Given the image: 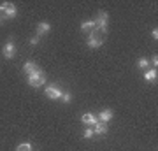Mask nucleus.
<instances>
[{
	"instance_id": "3",
	"label": "nucleus",
	"mask_w": 158,
	"mask_h": 151,
	"mask_svg": "<svg viewBox=\"0 0 158 151\" xmlns=\"http://www.w3.org/2000/svg\"><path fill=\"white\" fill-rule=\"evenodd\" d=\"M62 93H63L62 90L56 88V86H53V84H51V86H46V90H44V95L48 97L49 100H58V99L62 97Z\"/></svg>"
},
{
	"instance_id": "10",
	"label": "nucleus",
	"mask_w": 158,
	"mask_h": 151,
	"mask_svg": "<svg viewBox=\"0 0 158 151\" xmlns=\"http://www.w3.org/2000/svg\"><path fill=\"white\" fill-rule=\"evenodd\" d=\"M156 78H158L156 69H149V70H146V74H144V79H146L148 83H155Z\"/></svg>"
},
{
	"instance_id": "19",
	"label": "nucleus",
	"mask_w": 158,
	"mask_h": 151,
	"mask_svg": "<svg viewBox=\"0 0 158 151\" xmlns=\"http://www.w3.org/2000/svg\"><path fill=\"white\" fill-rule=\"evenodd\" d=\"M39 40H40L39 35H34V37H32V39L28 40V42H30V46H37V44H39Z\"/></svg>"
},
{
	"instance_id": "11",
	"label": "nucleus",
	"mask_w": 158,
	"mask_h": 151,
	"mask_svg": "<svg viewBox=\"0 0 158 151\" xmlns=\"http://www.w3.org/2000/svg\"><path fill=\"white\" fill-rule=\"evenodd\" d=\"M2 16L6 18V19H12V18H16V16H18V9L11 4V6H9V9H7V11L4 12Z\"/></svg>"
},
{
	"instance_id": "12",
	"label": "nucleus",
	"mask_w": 158,
	"mask_h": 151,
	"mask_svg": "<svg viewBox=\"0 0 158 151\" xmlns=\"http://www.w3.org/2000/svg\"><path fill=\"white\" fill-rule=\"evenodd\" d=\"M93 28H95V21H93V19H88V21L81 23V30H83V32H91Z\"/></svg>"
},
{
	"instance_id": "16",
	"label": "nucleus",
	"mask_w": 158,
	"mask_h": 151,
	"mask_svg": "<svg viewBox=\"0 0 158 151\" xmlns=\"http://www.w3.org/2000/svg\"><path fill=\"white\" fill-rule=\"evenodd\" d=\"M137 67L139 69H146V67H149V62H148L146 58H139V60H137Z\"/></svg>"
},
{
	"instance_id": "21",
	"label": "nucleus",
	"mask_w": 158,
	"mask_h": 151,
	"mask_svg": "<svg viewBox=\"0 0 158 151\" xmlns=\"http://www.w3.org/2000/svg\"><path fill=\"white\" fill-rule=\"evenodd\" d=\"M151 35H153V39H155V40L158 39V30H156V28H155V30L151 32Z\"/></svg>"
},
{
	"instance_id": "6",
	"label": "nucleus",
	"mask_w": 158,
	"mask_h": 151,
	"mask_svg": "<svg viewBox=\"0 0 158 151\" xmlns=\"http://www.w3.org/2000/svg\"><path fill=\"white\" fill-rule=\"evenodd\" d=\"M111 120H113V111H111V109H104V111L98 112V120H97V121L107 125Z\"/></svg>"
},
{
	"instance_id": "2",
	"label": "nucleus",
	"mask_w": 158,
	"mask_h": 151,
	"mask_svg": "<svg viewBox=\"0 0 158 151\" xmlns=\"http://www.w3.org/2000/svg\"><path fill=\"white\" fill-rule=\"evenodd\" d=\"M95 21V28H100L104 34H107V23H109V14L106 11H98L97 18L93 19Z\"/></svg>"
},
{
	"instance_id": "4",
	"label": "nucleus",
	"mask_w": 158,
	"mask_h": 151,
	"mask_svg": "<svg viewBox=\"0 0 158 151\" xmlns=\"http://www.w3.org/2000/svg\"><path fill=\"white\" fill-rule=\"evenodd\" d=\"M2 53H4V56H6L7 60L14 58V55H16V46H14V40H7L6 44H4Z\"/></svg>"
},
{
	"instance_id": "18",
	"label": "nucleus",
	"mask_w": 158,
	"mask_h": 151,
	"mask_svg": "<svg viewBox=\"0 0 158 151\" xmlns=\"http://www.w3.org/2000/svg\"><path fill=\"white\" fill-rule=\"evenodd\" d=\"M9 6H11L9 2H2V4H0V14H4V12L9 9Z\"/></svg>"
},
{
	"instance_id": "8",
	"label": "nucleus",
	"mask_w": 158,
	"mask_h": 151,
	"mask_svg": "<svg viewBox=\"0 0 158 151\" xmlns=\"http://www.w3.org/2000/svg\"><path fill=\"white\" fill-rule=\"evenodd\" d=\"M49 30H51V25L48 21H42V23L37 25V35H39V37H40V35H46Z\"/></svg>"
},
{
	"instance_id": "17",
	"label": "nucleus",
	"mask_w": 158,
	"mask_h": 151,
	"mask_svg": "<svg viewBox=\"0 0 158 151\" xmlns=\"http://www.w3.org/2000/svg\"><path fill=\"white\" fill-rule=\"evenodd\" d=\"M60 99H62V100L65 102V104H69V102L72 100V95H70V91H63V93H62V97H60Z\"/></svg>"
},
{
	"instance_id": "20",
	"label": "nucleus",
	"mask_w": 158,
	"mask_h": 151,
	"mask_svg": "<svg viewBox=\"0 0 158 151\" xmlns=\"http://www.w3.org/2000/svg\"><path fill=\"white\" fill-rule=\"evenodd\" d=\"M151 65H153V69H156V65H158V56L156 55L151 58Z\"/></svg>"
},
{
	"instance_id": "5",
	"label": "nucleus",
	"mask_w": 158,
	"mask_h": 151,
	"mask_svg": "<svg viewBox=\"0 0 158 151\" xmlns=\"http://www.w3.org/2000/svg\"><path fill=\"white\" fill-rule=\"evenodd\" d=\"M86 42H88V46H90L91 49H97V48H100V46L104 44V39H100V37H98V35H97L95 32H91Z\"/></svg>"
},
{
	"instance_id": "9",
	"label": "nucleus",
	"mask_w": 158,
	"mask_h": 151,
	"mask_svg": "<svg viewBox=\"0 0 158 151\" xmlns=\"http://www.w3.org/2000/svg\"><path fill=\"white\" fill-rule=\"evenodd\" d=\"M107 125L106 123H100V121H97L95 123V128H93V132H95L97 135H106L107 134Z\"/></svg>"
},
{
	"instance_id": "7",
	"label": "nucleus",
	"mask_w": 158,
	"mask_h": 151,
	"mask_svg": "<svg viewBox=\"0 0 158 151\" xmlns=\"http://www.w3.org/2000/svg\"><path fill=\"white\" fill-rule=\"evenodd\" d=\"M81 121L86 125V127H95V123H97V118L91 114V112H86V114H83L81 116Z\"/></svg>"
},
{
	"instance_id": "14",
	"label": "nucleus",
	"mask_w": 158,
	"mask_h": 151,
	"mask_svg": "<svg viewBox=\"0 0 158 151\" xmlns=\"http://www.w3.org/2000/svg\"><path fill=\"white\" fill-rule=\"evenodd\" d=\"M16 151H32V144H30V142H21V144L16 148Z\"/></svg>"
},
{
	"instance_id": "1",
	"label": "nucleus",
	"mask_w": 158,
	"mask_h": 151,
	"mask_svg": "<svg viewBox=\"0 0 158 151\" xmlns=\"http://www.w3.org/2000/svg\"><path fill=\"white\" fill-rule=\"evenodd\" d=\"M44 83H46V74L42 72L40 69H37V70H34L32 74H28V84L32 88H39V86H42Z\"/></svg>"
},
{
	"instance_id": "15",
	"label": "nucleus",
	"mask_w": 158,
	"mask_h": 151,
	"mask_svg": "<svg viewBox=\"0 0 158 151\" xmlns=\"http://www.w3.org/2000/svg\"><path fill=\"white\" fill-rule=\"evenodd\" d=\"M93 135H95L93 128H90V127H86V128H85V132H83V137H85V139H91Z\"/></svg>"
},
{
	"instance_id": "22",
	"label": "nucleus",
	"mask_w": 158,
	"mask_h": 151,
	"mask_svg": "<svg viewBox=\"0 0 158 151\" xmlns=\"http://www.w3.org/2000/svg\"><path fill=\"white\" fill-rule=\"evenodd\" d=\"M0 23H2V16H0Z\"/></svg>"
},
{
	"instance_id": "13",
	"label": "nucleus",
	"mask_w": 158,
	"mask_h": 151,
	"mask_svg": "<svg viewBox=\"0 0 158 151\" xmlns=\"http://www.w3.org/2000/svg\"><path fill=\"white\" fill-rule=\"evenodd\" d=\"M23 70H25V74L28 76V74H32L34 70H37V63L35 62H27L25 65H23Z\"/></svg>"
}]
</instances>
